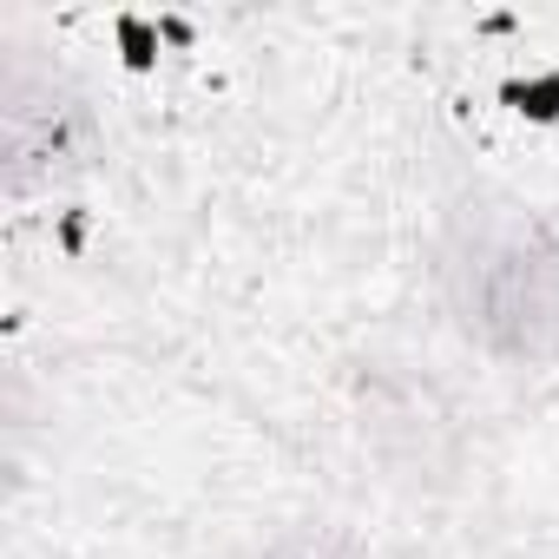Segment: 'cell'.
<instances>
[{"label": "cell", "instance_id": "cell-1", "mask_svg": "<svg viewBox=\"0 0 559 559\" xmlns=\"http://www.w3.org/2000/svg\"><path fill=\"white\" fill-rule=\"evenodd\" d=\"M454 323L500 362H559V224L500 204L461 217L448 243Z\"/></svg>", "mask_w": 559, "mask_h": 559}, {"label": "cell", "instance_id": "cell-2", "mask_svg": "<svg viewBox=\"0 0 559 559\" xmlns=\"http://www.w3.org/2000/svg\"><path fill=\"white\" fill-rule=\"evenodd\" d=\"M0 99H8L0 119H8V185L14 191L60 185L93 158V112L80 106V93L60 73L14 60Z\"/></svg>", "mask_w": 559, "mask_h": 559}, {"label": "cell", "instance_id": "cell-3", "mask_svg": "<svg viewBox=\"0 0 559 559\" xmlns=\"http://www.w3.org/2000/svg\"><path fill=\"white\" fill-rule=\"evenodd\" d=\"M297 559H330V552H297Z\"/></svg>", "mask_w": 559, "mask_h": 559}]
</instances>
